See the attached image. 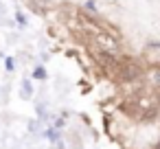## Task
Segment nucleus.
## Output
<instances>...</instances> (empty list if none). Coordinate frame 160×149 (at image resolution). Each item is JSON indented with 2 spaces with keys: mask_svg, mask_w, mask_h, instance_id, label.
<instances>
[{
  "mask_svg": "<svg viewBox=\"0 0 160 149\" xmlns=\"http://www.w3.org/2000/svg\"><path fill=\"white\" fill-rule=\"evenodd\" d=\"M16 18H18V20H20V24H22V27H24V24H27V18H24V16H22V13H18V16H16Z\"/></svg>",
  "mask_w": 160,
  "mask_h": 149,
  "instance_id": "obj_6",
  "label": "nucleus"
},
{
  "mask_svg": "<svg viewBox=\"0 0 160 149\" xmlns=\"http://www.w3.org/2000/svg\"><path fill=\"white\" fill-rule=\"evenodd\" d=\"M27 5L31 7V11H35V13H46L48 11V7L53 5V0H27Z\"/></svg>",
  "mask_w": 160,
  "mask_h": 149,
  "instance_id": "obj_3",
  "label": "nucleus"
},
{
  "mask_svg": "<svg viewBox=\"0 0 160 149\" xmlns=\"http://www.w3.org/2000/svg\"><path fill=\"white\" fill-rule=\"evenodd\" d=\"M149 48H160V42H149Z\"/></svg>",
  "mask_w": 160,
  "mask_h": 149,
  "instance_id": "obj_9",
  "label": "nucleus"
},
{
  "mask_svg": "<svg viewBox=\"0 0 160 149\" xmlns=\"http://www.w3.org/2000/svg\"><path fill=\"white\" fill-rule=\"evenodd\" d=\"M153 99H156V103H158V107H160V88L156 90V97H153Z\"/></svg>",
  "mask_w": 160,
  "mask_h": 149,
  "instance_id": "obj_8",
  "label": "nucleus"
},
{
  "mask_svg": "<svg viewBox=\"0 0 160 149\" xmlns=\"http://www.w3.org/2000/svg\"><path fill=\"white\" fill-rule=\"evenodd\" d=\"M22 90H24V94L29 97V94H31V83H29V81H24V86H22Z\"/></svg>",
  "mask_w": 160,
  "mask_h": 149,
  "instance_id": "obj_5",
  "label": "nucleus"
},
{
  "mask_svg": "<svg viewBox=\"0 0 160 149\" xmlns=\"http://www.w3.org/2000/svg\"><path fill=\"white\" fill-rule=\"evenodd\" d=\"M7 70H13V59H11V57L7 59Z\"/></svg>",
  "mask_w": 160,
  "mask_h": 149,
  "instance_id": "obj_7",
  "label": "nucleus"
},
{
  "mask_svg": "<svg viewBox=\"0 0 160 149\" xmlns=\"http://www.w3.org/2000/svg\"><path fill=\"white\" fill-rule=\"evenodd\" d=\"M77 20H79V24H81V29H83L86 33L90 31V33L94 35V33H99V31H105L103 24H101L92 13H88V11H79V13H77Z\"/></svg>",
  "mask_w": 160,
  "mask_h": 149,
  "instance_id": "obj_2",
  "label": "nucleus"
},
{
  "mask_svg": "<svg viewBox=\"0 0 160 149\" xmlns=\"http://www.w3.org/2000/svg\"><path fill=\"white\" fill-rule=\"evenodd\" d=\"M94 44H97V48H101V51H105V53H114V55L121 53V42H118V37L112 35V33H108V31L94 33Z\"/></svg>",
  "mask_w": 160,
  "mask_h": 149,
  "instance_id": "obj_1",
  "label": "nucleus"
},
{
  "mask_svg": "<svg viewBox=\"0 0 160 149\" xmlns=\"http://www.w3.org/2000/svg\"><path fill=\"white\" fill-rule=\"evenodd\" d=\"M33 77L40 79V81H44V79H46V70H44V68H35V70H33Z\"/></svg>",
  "mask_w": 160,
  "mask_h": 149,
  "instance_id": "obj_4",
  "label": "nucleus"
}]
</instances>
